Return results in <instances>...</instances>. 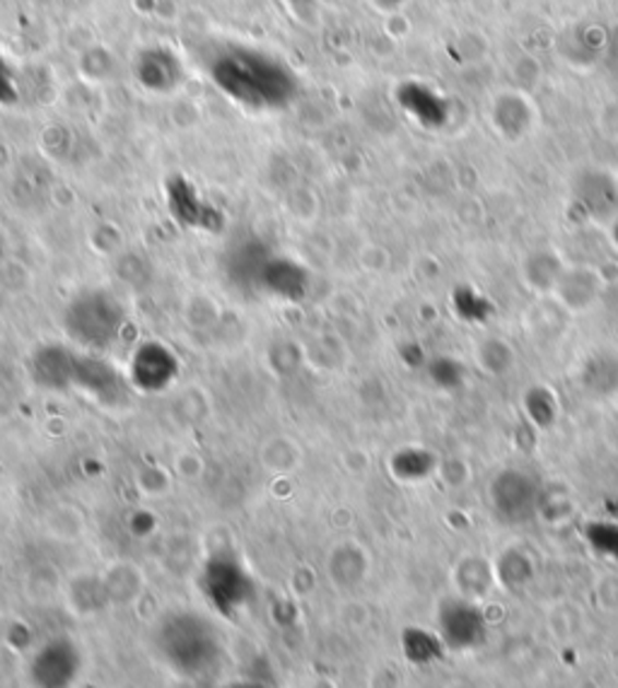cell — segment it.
Segmentation results:
<instances>
[{"label":"cell","instance_id":"obj_1","mask_svg":"<svg viewBox=\"0 0 618 688\" xmlns=\"http://www.w3.org/2000/svg\"><path fill=\"white\" fill-rule=\"evenodd\" d=\"M215 87L239 107L276 111L288 107L300 92V80L288 63L251 46H230L209 66Z\"/></svg>","mask_w":618,"mask_h":688},{"label":"cell","instance_id":"obj_2","mask_svg":"<svg viewBox=\"0 0 618 688\" xmlns=\"http://www.w3.org/2000/svg\"><path fill=\"white\" fill-rule=\"evenodd\" d=\"M157 655L171 672L203 676L223 657V638L209 618L197 612L165 616L155 630Z\"/></svg>","mask_w":618,"mask_h":688},{"label":"cell","instance_id":"obj_3","mask_svg":"<svg viewBox=\"0 0 618 688\" xmlns=\"http://www.w3.org/2000/svg\"><path fill=\"white\" fill-rule=\"evenodd\" d=\"M126 309L117 295L107 290H83L63 309V329L75 346L87 353L107 351L126 327Z\"/></svg>","mask_w":618,"mask_h":688},{"label":"cell","instance_id":"obj_4","mask_svg":"<svg viewBox=\"0 0 618 688\" xmlns=\"http://www.w3.org/2000/svg\"><path fill=\"white\" fill-rule=\"evenodd\" d=\"M490 508L496 518L506 524L532 522L542 512L544 490L542 481L524 468H502L490 481Z\"/></svg>","mask_w":618,"mask_h":688},{"label":"cell","instance_id":"obj_5","mask_svg":"<svg viewBox=\"0 0 618 688\" xmlns=\"http://www.w3.org/2000/svg\"><path fill=\"white\" fill-rule=\"evenodd\" d=\"M201 590L217 612L230 616L249 602L254 584L235 556L221 554L205 564L201 572Z\"/></svg>","mask_w":618,"mask_h":688},{"label":"cell","instance_id":"obj_6","mask_svg":"<svg viewBox=\"0 0 618 688\" xmlns=\"http://www.w3.org/2000/svg\"><path fill=\"white\" fill-rule=\"evenodd\" d=\"M438 636L444 650L466 652L484 645L488 636V624L476 602L464 596H450L438 609Z\"/></svg>","mask_w":618,"mask_h":688},{"label":"cell","instance_id":"obj_7","mask_svg":"<svg viewBox=\"0 0 618 688\" xmlns=\"http://www.w3.org/2000/svg\"><path fill=\"white\" fill-rule=\"evenodd\" d=\"M80 669H83V655H80L75 642L68 638H54L34 652L27 679L34 688H73Z\"/></svg>","mask_w":618,"mask_h":688},{"label":"cell","instance_id":"obj_8","mask_svg":"<svg viewBox=\"0 0 618 688\" xmlns=\"http://www.w3.org/2000/svg\"><path fill=\"white\" fill-rule=\"evenodd\" d=\"M165 199H167L169 215L175 217L181 227L217 233V229L225 225L223 213L217 211L213 203L205 201L199 193V189L193 187L187 177H181V175L169 177L165 183Z\"/></svg>","mask_w":618,"mask_h":688},{"label":"cell","instance_id":"obj_9","mask_svg":"<svg viewBox=\"0 0 618 688\" xmlns=\"http://www.w3.org/2000/svg\"><path fill=\"white\" fill-rule=\"evenodd\" d=\"M73 389L93 396L102 406H117L129 394L126 377L99 353H78Z\"/></svg>","mask_w":618,"mask_h":688},{"label":"cell","instance_id":"obj_10","mask_svg":"<svg viewBox=\"0 0 618 688\" xmlns=\"http://www.w3.org/2000/svg\"><path fill=\"white\" fill-rule=\"evenodd\" d=\"M179 375V360L165 343L145 341L135 348L131 367H129V384L147 394H157L167 389Z\"/></svg>","mask_w":618,"mask_h":688},{"label":"cell","instance_id":"obj_11","mask_svg":"<svg viewBox=\"0 0 618 688\" xmlns=\"http://www.w3.org/2000/svg\"><path fill=\"white\" fill-rule=\"evenodd\" d=\"M254 288L283 303H302L309 293V273L290 257L269 254L257 273Z\"/></svg>","mask_w":618,"mask_h":688},{"label":"cell","instance_id":"obj_12","mask_svg":"<svg viewBox=\"0 0 618 688\" xmlns=\"http://www.w3.org/2000/svg\"><path fill=\"white\" fill-rule=\"evenodd\" d=\"M78 353L63 343H49L32 353L29 358V375L41 389L49 392H66L73 389Z\"/></svg>","mask_w":618,"mask_h":688},{"label":"cell","instance_id":"obj_13","mask_svg":"<svg viewBox=\"0 0 618 688\" xmlns=\"http://www.w3.org/2000/svg\"><path fill=\"white\" fill-rule=\"evenodd\" d=\"M135 78H139V83L145 90L169 92L181 83V78H185V68H181L175 54L163 49V46H153V49H145L139 56V63H135Z\"/></svg>","mask_w":618,"mask_h":688},{"label":"cell","instance_id":"obj_14","mask_svg":"<svg viewBox=\"0 0 618 688\" xmlns=\"http://www.w3.org/2000/svg\"><path fill=\"white\" fill-rule=\"evenodd\" d=\"M575 197L594 217H614L618 213V183L602 169L582 171L575 181Z\"/></svg>","mask_w":618,"mask_h":688},{"label":"cell","instance_id":"obj_15","mask_svg":"<svg viewBox=\"0 0 618 688\" xmlns=\"http://www.w3.org/2000/svg\"><path fill=\"white\" fill-rule=\"evenodd\" d=\"M554 293L558 295V300L566 303L568 309L585 312L602 293L599 275L590 269H566Z\"/></svg>","mask_w":618,"mask_h":688},{"label":"cell","instance_id":"obj_16","mask_svg":"<svg viewBox=\"0 0 618 688\" xmlns=\"http://www.w3.org/2000/svg\"><path fill=\"white\" fill-rule=\"evenodd\" d=\"M494 123L500 135L518 141L532 129V107L518 92H506L494 105Z\"/></svg>","mask_w":618,"mask_h":688},{"label":"cell","instance_id":"obj_17","mask_svg":"<svg viewBox=\"0 0 618 688\" xmlns=\"http://www.w3.org/2000/svg\"><path fill=\"white\" fill-rule=\"evenodd\" d=\"M454 582H456V590H460V596L478 602L490 592V588H494L496 570L494 566L486 564L484 558L466 556L464 560H460V566H456L454 570Z\"/></svg>","mask_w":618,"mask_h":688},{"label":"cell","instance_id":"obj_18","mask_svg":"<svg viewBox=\"0 0 618 688\" xmlns=\"http://www.w3.org/2000/svg\"><path fill=\"white\" fill-rule=\"evenodd\" d=\"M329 572L338 588L350 590L356 588L368 576V556L363 554V548L356 544H343L336 546L329 560Z\"/></svg>","mask_w":618,"mask_h":688},{"label":"cell","instance_id":"obj_19","mask_svg":"<svg viewBox=\"0 0 618 688\" xmlns=\"http://www.w3.org/2000/svg\"><path fill=\"white\" fill-rule=\"evenodd\" d=\"M563 271H566L563 261H560L554 251H546V249L536 251V254L526 259L524 266H522V275H524L526 285H530V288L536 293H554Z\"/></svg>","mask_w":618,"mask_h":688},{"label":"cell","instance_id":"obj_20","mask_svg":"<svg viewBox=\"0 0 618 688\" xmlns=\"http://www.w3.org/2000/svg\"><path fill=\"white\" fill-rule=\"evenodd\" d=\"M494 570H496V580L510 592H520L534 580V564L522 548L502 550Z\"/></svg>","mask_w":618,"mask_h":688},{"label":"cell","instance_id":"obj_21","mask_svg":"<svg viewBox=\"0 0 618 688\" xmlns=\"http://www.w3.org/2000/svg\"><path fill=\"white\" fill-rule=\"evenodd\" d=\"M404 652L408 655V660H414L416 664H428V662L438 660L442 655L444 645H442L440 636H432V633H426V630L411 628L408 633H404Z\"/></svg>","mask_w":618,"mask_h":688},{"label":"cell","instance_id":"obj_22","mask_svg":"<svg viewBox=\"0 0 618 688\" xmlns=\"http://www.w3.org/2000/svg\"><path fill=\"white\" fill-rule=\"evenodd\" d=\"M587 538L599 554L618 560V524L594 522L587 526Z\"/></svg>","mask_w":618,"mask_h":688},{"label":"cell","instance_id":"obj_23","mask_svg":"<svg viewBox=\"0 0 618 688\" xmlns=\"http://www.w3.org/2000/svg\"><path fill=\"white\" fill-rule=\"evenodd\" d=\"M3 257H5V242H3V237H0V261H3Z\"/></svg>","mask_w":618,"mask_h":688}]
</instances>
